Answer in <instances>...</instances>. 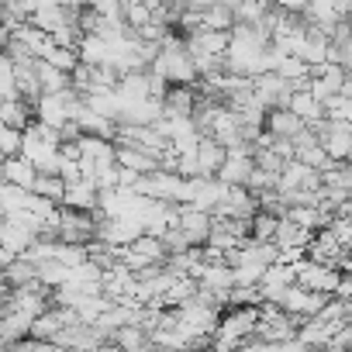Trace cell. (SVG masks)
<instances>
[{"label": "cell", "mask_w": 352, "mask_h": 352, "mask_svg": "<svg viewBox=\"0 0 352 352\" xmlns=\"http://www.w3.org/2000/svg\"><path fill=\"white\" fill-rule=\"evenodd\" d=\"M80 104H83V97L69 87L66 94H49V97H42L38 104H35V121L38 124H45V128H52V131H59L63 124H69L73 118H76V111H80Z\"/></svg>", "instance_id": "obj_1"}, {"label": "cell", "mask_w": 352, "mask_h": 352, "mask_svg": "<svg viewBox=\"0 0 352 352\" xmlns=\"http://www.w3.org/2000/svg\"><path fill=\"white\" fill-rule=\"evenodd\" d=\"M97 221H100V214H83V211L59 208L56 239L63 245H90V242H97Z\"/></svg>", "instance_id": "obj_2"}, {"label": "cell", "mask_w": 352, "mask_h": 352, "mask_svg": "<svg viewBox=\"0 0 352 352\" xmlns=\"http://www.w3.org/2000/svg\"><path fill=\"white\" fill-rule=\"evenodd\" d=\"M314 135H318V145L324 148V155L331 162H345L349 152H352V124L345 121H318L314 124Z\"/></svg>", "instance_id": "obj_3"}, {"label": "cell", "mask_w": 352, "mask_h": 352, "mask_svg": "<svg viewBox=\"0 0 352 352\" xmlns=\"http://www.w3.org/2000/svg\"><path fill=\"white\" fill-rule=\"evenodd\" d=\"M294 273H297V287H304V290H311V294H321V297H335V290H338V283H342V273H338V270L318 266V263H311V259L297 263Z\"/></svg>", "instance_id": "obj_4"}, {"label": "cell", "mask_w": 352, "mask_h": 352, "mask_svg": "<svg viewBox=\"0 0 352 352\" xmlns=\"http://www.w3.org/2000/svg\"><path fill=\"white\" fill-rule=\"evenodd\" d=\"M142 235H145V228L138 218H104L100 214V221H97V242L114 245V249H128Z\"/></svg>", "instance_id": "obj_5"}, {"label": "cell", "mask_w": 352, "mask_h": 352, "mask_svg": "<svg viewBox=\"0 0 352 352\" xmlns=\"http://www.w3.org/2000/svg\"><path fill=\"white\" fill-rule=\"evenodd\" d=\"M328 304V297H321V294H311V290H304V287H287L283 290V297H280V311H287L290 318H297V321H311V318H318L321 314V307Z\"/></svg>", "instance_id": "obj_6"}, {"label": "cell", "mask_w": 352, "mask_h": 352, "mask_svg": "<svg viewBox=\"0 0 352 352\" xmlns=\"http://www.w3.org/2000/svg\"><path fill=\"white\" fill-rule=\"evenodd\" d=\"M252 173H256V166H252V148L235 145V148H228V155H225V162H221V169H218V180H221L225 187H249Z\"/></svg>", "instance_id": "obj_7"}, {"label": "cell", "mask_w": 352, "mask_h": 352, "mask_svg": "<svg viewBox=\"0 0 352 352\" xmlns=\"http://www.w3.org/2000/svg\"><path fill=\"white\" fill-rule=\"evenodd\" d=\"M290 94H294V87H290L287 80H280L276 73H263V76L252 80V97H256L266 111H287Z\"/></svg>", "instance_id": "obj_8"}, {"label": "cell", "mask_w": 352, "mask_h": 352, "mask_svg": "<svg viewBox=\"0 0 352 352\" xmlns=\"http://www.w3.org/2000/svg\"><path fill=\"white\" fill-rule=\"evenodd\" d=\"M256 211H259V204H256V197L245 187H228L221 204H218V211L211 218H218V221H252Z\"/></svg>", "instance_id": "obj_9"}, {"label": "cell", "mask_w": 352, "mask_h": 352, "mask_svg": "<svg viewBox=\"0 0 352 352\" xmlns=\"http://www.w3.org/2000/svg\"><path fill=\"white\" fill-rule=\"evenodd\" d=\"M76 145H80V173H83V176H97L100 169L114 166V142L83 135Z\"/></svg>", "instance_id": "obj_10"}, {"label": "cell", "mask_w": 352, "mask_h": 352, "mask_svg": "<svg viewBox=\"0 0 352 352\" xmlns=\"http://www.w3.org/2000/svg\"><path fill=\"white\" fill-rule=\"evenodd\" d=\"M176 228L184 232V239L190 242V249H204L208 245V235L214 228V218L204 214V211H197V208H190V204H184L180 208V225H176Z\"/></svg>", "instance_id": "obj_11"}, {"label": "cell", "mask_w": 352, "mask_h": 352, "mask_svg": "<svg viewBox=\"0 0 352 352\" xmlns=\"http://www.w3.org/2000/svg\"><path fill=\"white\" fill-rule=\"evenodd\" d=\"M294 190H314L318 194L321 190V173L300 166L297 159L287 162L283 173H280V180H276V194H294Z\"/></svg>", "instance_id": "obj_12"}, {"label": "cell", "mask_w": 352, "mask_h": 352, "mask_svg": "<svg viewBox=\"0 0 352 352\" xmlns=\"http://www.w3.org/2000/svg\"><path fill=\"white\" fill-rule=\"evenodd\" d=\"M297 283V273H294V266H283V263H273L266 273H263V283H259V294H263V304H280V297H283V290L287 287H294Z\"/></svg>", "instance_id": "obj_13"}, {"label": "cell", "mask_w": 352, "mask_h": 352, "mask_svg": "<svg viewBox=\"0 0 352 352\" xmlns=\"http://www.w3.org/2000/svg\"><path fill=\"white\" fill-rule=\"evenodd\" d=\"M345 256H349V252L331 239V232H328V228H324V232H318V235L311 239V245H307V259H311V263H318V266H328V270H338Z\"/></svg>", "instance_id": "obj_14"}, {"label": "cell", "mask_w": 352, "mask_h": 352, "mask_svg": "<svg viewBox=\"0 0 352 352\" xmlns=\"http://www.w3.org/2000/svg\"><path fill=\"white\" fill-rule=\"evenodd\" d=\"M97 201H100V190L94 180H76V184H66V197H63V208L69 211H83V214H97Z\"/></svg>", "instance_id": "obj_15"}, {"label": "cell", "mask_w": 352, "mask_h": 352, "mask_svg": "<svg viewBox=\"0 0 352 352\" xmlns=\"http://www.w3.org/2000/svg\"><path fill=\"white\" fill-rule=\"evenodd\" d=\"M0 180H4L8 187H18V190L32 194V187L38 180V169L32 162H25L21 155H11V159H4V166H0Z\"/></svg>", "instance_id": "obj_16"}, {"label": "cell", "mask_w": 352, "mask_h": 352, "mask_svg": "<svg viewBox=\"0 0 352 352\" xmlns=\"http://www.w3.org/2000/svg\"><path fill=\"white\" fill-rule=\"evenodd\" d=\"M114 166L118 169H128L135 176H148L159 169V159L142 152V148H131V145H114Z\"/></svg>", "instance_id": "obj_17"}, {"label": "cell", "mask_w": 352, "mask_h": 352, "mask_svg": "<svg viewBox=\"0 0 352 352\" xmlns=\"http://www.w3.org/2000/svg\"><path fill=\"white\" fill-rule=\"evenodd\" d=\"M194 104H197L194 87H169L166 97H162V118H184V121H190Z\"/></svg>", "instance_id": "obj_18"}, {"label": "cell", "mask_w": 352, "mask_h": 352, "mask_svg": "<svg viewBox=\"0 0 352 352\" xmlns=\"http://www.w3.org/2000/svg\"><path fill=\"white\" fill-rule=\"evenodd\" d=\"M300 131H307V124L297 114H290V111H270L266 114V135L283 138V142H294Z\"/></svg>", "instance_id": "obj_19"}, {"label": "cell", "mask_w": 352, "mask_h": 352, "mask_svg": "<svg viewBox=\"0 0 352 352\" xmlns=\"http://www.w3.org/2000/svg\"><path fill=\"white\" fill-rule=\"evenodd\" d=\"M4 283H8V290H32V287H42V283H38V266L28 263L25 256H18V259L4 270Z\"/></svg>", "instance_id": "obj_20"}, {"label": "cell", "mask_w": 352, "mask_h": 352, "mask_svg": "<svg viewBox=\"0 0 352 352\" xmlns=\"http://www.w3.org/2000/svg\"><path fill=\"white\" fill-rule=\"evenodd\" d=\"M287 111H290V114H297V118H300L307 128H314L318 121H324V107H321V104H318V100L307 94V87L290 94V104H287Z\"/></svg>", "instance_id": "obj_21"}, {"label": "cell", "mask_w": 352, "mask_h": 352, "mask_svg": "<svg viewBox=\"0 0 352 352\" xmlns=\"http://www.w3.org/2000/svg\"><path fill=\"white\" fill-rule=\"evenodd\" d=\"M194 155H197L201 176H218V169H221V162H225V155H228V152H225L211 135H201V142H197Z\"/></svg>", "instance_id": "obj_22"}, {"label": "cell", "mask_w": 352, "mask_h": 352, "mask_svg": "<svg viewBox=\"0 0 352 352\" xmlns=\"http://www.w3.org/2000/svg\"><path fill=\"white\" fill-rule=\"evenodd\" d=\"M321 190H335V194H342L349 201L352 197V166L349 162H331L321 173Z\"/></svg>", "instance_id": "obj_23"}, {"label": "cell", "mask_w": 352, "mask_h": 352, "mask_svg": "<svg viewBox=\"0 0 352 352\" xmlns=\"http://www.w3.org/2000/svg\"><path fill=\"white\" fill-rule=\"evenodd\" d=\"M11 38H14V42H21V45H25V49H28L35 59H49V52L56 49V45H52V38H49L45 32L32 28V25H21V28H18Z\"/></svg>", "instance_id": "obj_24"}, {"label": "cell", "mask_w": 352, "mask_h": 352, "mask_svg": "<svg viewBox=\"0 0 352 352\" xmlns=\"http://www.w3.org/2000/svg\"><path fill=\"white\" fill-rule=\"evenodd\" d=\"M311 232H304L300 225H294L290 218H280V225H276V239H273V245L276 249H307L311 245Z\"/></svg>", "instance_id": "obj_25"}, {"label": "cell", "mask_w": 352, "mask_h": 352, "mask_svg": "<svg viewBox=\"0 0 352 352\" xmlns=\"http://www.w3.org/2000/svg\"><path fill=\"white\" fill-rule=\"evenodd\" d=\"M32 121H35V114H32V107L25 100H0V124L4 128L25 131Z\"/></svg>", "instance_id": "obj_26"}, {"label": "cell", "mask_w": 352, "mask_h": 352, "mask_svg": "<svg viewBox=\"0 0 352 352\" xmlns=\"http://www.w3.org/2000/svg\"><path fill=\"white\" fill-rule=\"evenodd\" d=\"M35 73H38V87H42V97H49V94H66L73 83H69V73H59L56 66H49V63H35Z\"/></svg>", "instance_id": "obj_27"}, {"label": "cell", "mask_w": 352, "mask_h": 352, "mask_svg": "<svg viewBox=\"0 0 352 352\" xmlns=\"http://www.w3.org/2000/svg\"><path fill=\"white\" fill-rule=\"evenodd\" d=\"M201 28H208V32H232L235 28V4H218V0H211V8H208Z\"/></svg>", "instance_id": "obj_28"}, {"label": "cell", "mask_w": 352, "mask_h": 352, "mask_svg": "<svg viewBox=\"0 0 352 352\" xmlns=\"http://www.w3.org/2000/svg\"><path fill=\"white\" fill-rule=\"evenodd\" d=\"M32 194H35V197H42V201H49V204H56V208H63L66 184L59 180V176H42V173H38V180H35Z\"/></svg>", "instance_id": "obj_29"}, {"label": "cell", "mask_w": 352, "mask_h": 352, "mask_svg": "<svg viewBox=\"0 0 352 352\" xmlns=\"http://www.w3.org/2000/svg\"><path fill=\"white\" fill-rule=\"evenodd\" d=\"M152 11H155V0H148V4H138V0H128L124 4V25H128V32H142L148 21H152Z\"/></svg>", "instance_id": "obj_30"}, {"label": "cell", "mask_w": 352, "mask_h": 352, "mask_svg": "<svg viewBox=\"0 0 352 352\" xmlns=\"http://www.w3.org/2000/svg\"><path fill=\"white\" fill-rule=\"evenodd\" d=\"M276 225H280V218H276V214L256 211L252 228H249V239H252V242H259V245H270V242L276 239Z\"/></svg>", "instance_id": "obj_31"}, {"label": "cell", "mask_w": 352, "mask_h": 352, "mask_svg": "<svg viewBox=\"0 0 352 352\" xmlns=\"http://www.w3.org/2000/svg\"><path fill=\"white\" fill-rule=\"evenodd\" d=\"M66 280H69V270L63 263H56V259L38 263V283L45 290H59V287H66Z\"/></svg>", "instance_id": "obj_32"}, {"label": "cell", "mask_w": 352, "mask_h": 352, "mask_svg": "<svg viewBox=\"0 0 352 352\" xmlns=\"http://www.w3.org/2000/svg\"><path fill=\"white\" fill-rule=\"evenodd\" d=\"M52 259L63 263L66 270H76V266L87 263V245H63V242H56L52 245Z\"/></svg>", "instance_id": "obj_33"}, {"label": "cell", "mask_w": 352, "mask_h": 352, "mask_svg": "<svg viewBox=\"0 0 352 352\" xmlns=\"http://www.w3.org/2000/svg\"><path fill=\"white\" fill-rule=\"evenodd\" d=\"M252 166H256V169H263V173H270V176H280L287 162H283L273 148H256V152H252Z\"/></svg>", "instance_id": "obj_34"}, {"label": "cell", "mask_w": 352, "mask_h": 352, "mask_svg": "<svg viewBox=\"0 0 352 352\" xmlns=\"http://www.w3.org/2000/svg\"><path fill=\"white\" fill-rule=\"evenodd\" d=\"M42 63H49V66H56L59 73H69V76H73V69L80 66V56H76V49H52L49 59H42Z\"/></svg>", "instance_id": "obj_35"}, {"label": "cell", "mask_w": 352, "mask_h": 352, "mask_svg": "<svg viewBox=\"0 0 352 352\" xmlns=\"http://www.w3.org/2000/svg\"><path fill=\"white\" fill-rule=\"evenodd\" d=\"M328 232H331V239H335L345 252H352V221H345V218L335 214V218L328 221Z\"/></svg>", "instance_id": "obj_36"}, {"label": "cell", "mask_w": 352, "mask_h": 352, "mask_svg": "<svg viewBox=\"0 0 352 352\" xmlns=\"http://www.w3.org/2000/svg\"><path fill=\"white\" fill-rule=\"evenodd\" d=\"M18 152H21V131L0 124V155L11 159V155H18Z\"/></svg>", "instance_id": "obj_37"}, {"label": "cell", "mask_w": 352, "mask_h": 352, "mask_svg": "<svg viewBox=\"0 0 352 352\" xmlns=\"http://www.w3.org/2000/svg\"><path fill=\"white\" fill-rule=\"evenodd\" d=\"M338 273H342L345 280H352V252H349V256L342 259V266H338Z\"/></svg>", "instance_id": "obj_38"}, {"label": "cell", "mask_w": 352, "mask_h": 352, "mask_svg": "<svg viewBox=\"0 0 352 352\" xmlns=\"http://www.w3.org/2000/svg\"><path fill=\"white\" fill-rule=\"evenodd\" d=\"M8 42H11V32H4V28H0V56L8 52Z\"/></svg>", "instance_id": "obj_39"}, {"label": "cell", "mask_w": 352, "mask_h": 352, "mask_svg": "<svg viewBox=\"0 0 352 352\" xmlns=\"http://www.w3.org/2000/svg\"><path fill=\"white\" fill-rule=\"evenodd\" d=\"M342 97H349V100H352V73L345 76V87H342Z\"/></svg>", "instance_id": "obj_40"}, {"label": "cell", "mask_w": 352, "mask_h": 352, "mask_svg": "<svg viewBox=\"0 0 352 352\" xmlns=\"http://www.w3.org/2000/svg\"><path fill=\"white\" fill-rule=\"evenodd\" d=\"M0 352H11V345H4V342H0Z\"/></svg>", "instance_id": "obj_41"}]
</instances>
